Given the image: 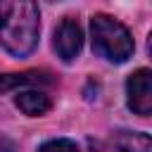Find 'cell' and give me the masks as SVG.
I'll return each mask as SVG.
<instances>
[{"label":"cell","instance_id":"1","mask_svg":"<svg viewBox=\"0 0 152 152\" xmlns=\"http://www.w3.org/2000/svg\"><path fill=\"white\" fill-rule=\"evenodd\" d=\"M40 33V12L28 0L0 2V45L12 57H26L36 50Z\"/></svg>","mask_w":152,"mask_h":152},{"label":"cell","instance_id":"2","mask_svg":"<svg viewBox=\"0 0 152 152\" xmlns=\"http://www.w3.org/2000/svg\"><path fill=\"white\" fill-rule=\"evenodd\" d=\"M90 38H93V50L114 64L126 62L135 50L131 31L109 14H95L90 19Z\"/></svg>","mask_w":152,"mask_h":152},{"label":"cell","instance_id":"3","mask_svg":"<svg viewBox=\"0 0 152 152\" xmlns=\"http://www.w3.org/2000/svg\"><path fill=\"white\" fill-rule=\"evenodd\" d=\"M126 95H128V107L147 116L152 114V71L150 69H138L128 76L126 81Z\"/></svg>","mask_w":152,"mask_h":152},{"label":"cell","instance_id":"4","mask_svg":"<svg viewBox=\"0 0 152 152\" xmlns=\"http://www.w3.org/2000/svg\"><path fill=\"white\" fill-rule=\"evenodd\" d=\"M52 45H55V52L64 62H71L83 48V31H81L78 21L71 17L62 19V24L55 28V43Z\"/></svg>","mask_w":152,"mask_h":152},{"label":"cell","instance_id":"5","mask_svg":"<svg viewBox=\"0 0 152 152\" xmlns=\"http://www.w3.org/2000/svg\"><path fill=\"white\" fill-rule=\"evenodd\" d=\"M14 104L26 114V116H43L50 112L52 107V100L40 93V90H21L17 97H14Z\"/></svg>","mask_w":152,"mask_h":152},{"label":"cell","instance_id":"6","mask_svg":"<svg viewBox=\"0 0 152 152\" xmlns=\"http://www.w3.org/2000/svg\"><path fill=\"white\" fill-rule=\"evenodd\" d=\"M43 83H52L50 74H45V71L0 74V93H5V90H14V88H21V86H43Z\"/></svg>","mask_w":152,"mask_h":152},{"label":"cell","instance_id":"7","mask_svg":"<svg viewBox=\"0 0 152 152\" xmlns=\"http://www.w3.org/2000/svg\"><path fill=\"white\" fill-rule=\"evenodd\" d=\"M114 152H152V140L147 133L119 131L114 135Z\"/></svg>","mask_w":152,"mask_h":152},{"label":"cell","instance_id":"8","mask_svg":"<svg viewBox=\"0 0 152 152\" xmlns=\"http://www.w3.org/2000/svg\"><path fill=\"white\" fill-rule=\"evenodd\" d=\"M38 152H78V145L74 140H66V138H55V140H48L38 147Z\"/></svg>","mask_w":152,"mask_h":152},{"label":"cell","instance_id":"9","mask_svg":"<svg viewBox=\"0 0 152 152\" xmlns=\"http://www.w3.org/2000/svg\"><path fill=\"white\" fill-rule=\"evenodd\" d=\"M0 152H17V142L7 135H0Z\"/></svg>","mask_w":152,"mask_h":152}]
</instances>
